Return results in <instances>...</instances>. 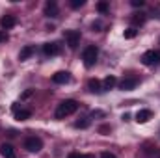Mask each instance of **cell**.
I'll list each match as a JSON object with an SVG mask.
<instances>
[{"label": "cell", "mask_w": 160, "mask_h": 158, "mask_svg": "<svg viewBox=\"0 0 160 158\" xmlns=\"http://www.w3.org/2000/svg\"><path fill=\"white\" fill-rule=\"evenodd\" d=\"M0 155H2L4 158H17L15 149H13L9 143H2V145H0Z\"/></svg>", "instance_id": "11"}, {"label": "cell", "mask_w": 160, "mask_h": 158, "mask_svg": "<svg viewBox=\"0 0 160 158\" xmlns=\"http://www.w3.org/2000/svg\"><path fill=\"white\" fill-rule=\"evenodd\" d=\"M78 102L77 101H73V99H67V101H62L60 104H58V108H56V112H54V117L56 119H65L67 116H73L77 110H78Z\"/></svg>", "instance_id": "1"}, {"label": "cell", "mask_w": 160, "mask_h": 158, "mask_svg": "<svg viewBox=\"0 0 160 158\" xmlns=\"http://www.w3.org/2000/svg\"><path fill=\"white\" fill-rule=\"evenodd\" d=\"M32 95H34V89H26V91L21 95V99H30Z\"/></svg>", "instance_id": "24"}, {"label": "cell", "mask_w": 160, "mask_h": 158, "mask_svg": "<svg viewBox=\"0 0 160 158\" xmlns=\"http://www.w3.org/2000/svg\"><path fill=\"white\" fill-rule=\"evenodd\" d=\"M151 117H153V112H151V110H140V112L136 114V121H138V123H147Z\"/></svg>", "instance_id": "15"}, {"label": "cell", "mask_w": 160, "mask_h": 158, "mask_svg": "<svg viewBox=\"0 0 160 158\" xmlns=\"http://www.w3.org/2000/svg\"><path fill=\"white\" fill-rule=\"evenodd\" d=\"M71 80V75L67 71H58L56 75H52V82L54 84H67Z\"/></svg>", "instance_id": "9"}, {"label": "cell", "mask_w": 160, "mask_h": 158, "mask_svg": "<svg viewBox=\"0 0 160 158\" xmlns=\"http://www.w3.org/2000/svg\"><path fill=\"white\" fill-rule=\"evenodd\" d=\"M130 4H132V6H134V7H142V6H143V4H145V2H143V0H132V2H130Z\"/></svg>", "instance_id": "25"}, {"label": "cell", "mask_w": 160, "mask_h": 158, "mask_svg": "<svg viewBox=\"0 0 160 158\" xmlns=\"http://www.w3.org/2000/svg\"><path fill=\"white\" fill-rule=\"evenodd\" d=\"M97 56H99V48H97L95 45L86 47V48H84V52H82L84 65H86V67H93V65H95V62H97Z\"/></svg>", "instance_id": "2"}, {"label": "cell", "mask_w": 160, "mask_h": 158, "mask_svg": "<svg viewBox=\"0 0 160 158\" xmlns=\"http://www.w3.org/2000/svg\"><path fill=\"white\" fill-rule=\"evenodd\" d=\"M101 158H118L116 155H112V153H108V151H104L102 155H101Z\"/></svg>", "instance_id": "27"}, {"label": "cell", "mask_w": 160, "mask_h": 158, "mask_svg": "<svg viewBox=\"0 0 160 158\" xmlns=\"http://www.w3.org/2000/svg\"><path fill=\"white\" fill-rule=\"evenodd\" d=\"M24 149L30 151V153H39L41 149H43V141H41V138H38V136H30V138H26V141H24Z\"/></svg>", "instance_id": "3"}, {"label": "cell", "mask_w": 160, "mask_h": 158, "mask_svg": "<svg viewBox=\"0 0 160 158\" xmlns=\"http://www.w3.org/2000/svg\"><path fill=\"white\" fill-rule=\"evenodd\" d=\"M17 24V17L15 15H4L2 19H0V26L4 28V30H9V28H13Z\"/></svg>", "instance_id": "8"}, {"label": "cell", "mask_w": 160, "mask_h": 158, "mask_svg": "<svg viewBox=\"0 0 160 158\" xmlns=\"http://www.w3.org/2000/svg\"><path fill=\"white\" fill-rule=\"evenodd\" d=\"M97 9H99L101 13H106V11H108V4H106V2H99V4H97Z\"/></svg>", "instance_id": "22"}, {"label": "cell", "mask_w": 160, "mask_h": 158, "mask_svg": "<svg viewBox=\"0 0 160 158\" xmlns=\"http://www.w3.org/2000/svg\"><path fill=\"white\" fill-rule=\"evenodd\" d=\"M43 52H45L47 56H58V54L62 52V47H60L58 43H45V45H43Z\"/></svg>", "instance_id": "7"}, {"label": "cell", "mask_w": 160, "mask_h": 158, "mask_svg": "<svg viewBox=\"0 0 160 158\" xmlns=\"http://www.w3.org/2000/svg\"><path fill=\"white\" fill-rule=\"evenodd\" d=\"M138 82H140V80L136 78V77L123 78V80L119 82V89H123V91H130V89H134V87L138 86Z\"/></svg>", "instance_id": "6"}, {"label": "cell", "mask_w": 160, "mask_h": 158, "mask_svg": "<svg viewBox=\"0 0 160 158\" xmlns=\"http://www.w3.org/2000/svg\"><path fill=\"white\" fill-rule=\"evenodd\" d=\"M130 22L132 24H143L145 22V13H134L130 17Z\"/></svg>", "instance_id": "17"}, {"label": "cell", "mask_w": 160, "mask_h": 158, "mask_svg": "<svg viewBox=\"0 0 160 158\" xmlns=\"http://www.w3.org/2000/svg\"><path fill=\"white\" fill-rule=\"evenodd\" d=\"M75 126H77V128H88V126H89V119H88V117L78 119V121L75 123Z\"/></svg>", "instance_id": "19"}, {"label": "cell", "mask_w": 160, "mask_h": 158, "mask_svg": "<svg viewBox=\"0 0 160 158\" xmlns=\"http://www.w3.org/2000/svg\"><path fill=\"white\" fill-rule=\"evenodd\" d=\"M145 155L151 158H160V149L158 147H147L145 149Z\"/></svg>", "instance_id": "18"}, {"label": "cell", "mask_w": 160, "mask_h": 158, "mask_svg": "<svg viewBox=\"0 0 160 158\" xmlns=\"http://www.w3.org/2000/svg\"><path fill=\"white\" fill-rule=\"evenodd\" d=\"M67 158H93L91 155H80V153H71Z\"/></svg>", "instance_id": "23"}, {"label": "cell", "mask_w": 160, "mask_h": 158, "mask_svg": "<svg viewBox=\"0 0 160 158\" xmlns=\"http://www.w3.org/2000/svg\"><path fill=\"white\" fill-rule=\"evenodd\" d=\"M88 89H89L91 93H102V84L97 78H89L88 80Z\"/></svg>", "instance_id": "12"}, {"label": "cell", "mask_w": 160, "mask_h": 158, "mask_svg": "<svg viewBox=\"0 0 160 158\" xmlns=\"http://www.w3.org/2000/svg\"><path fill=\"white\" fill-rule=\"evenodd\" d=\"M45 15L47 17H58V4L54 0H48L45 4Z\"/></svg>", "instance_id": "10"}, {"label": "cell", "mask_w": 160, "mask_h": 158, "mask_svg": "<svg viewBox=\"0 0 160 158\" xmlns=\"http://www.w3.org/2000/svg\"><path fill=\"white\" fill-rule=\"evenodd\" d=\"M116 84H118V78H116V77H112V75L106 77L104 82H102V91H110V89H114Z\"/></svg>", "instance_id": "14"}, {"label": "cell", "mask_w": 160, "mask_h": 158, "mask_svg": "<svg viewBox=\"0 0 160 158\" xmlns=\"http://www.w3.org/2000/svg\"><path fill=\"white\" fill-rule=\"evenodd\" d=\"M2 41H8V36H6L4 32H0V43H2Z\"/></svg>", "instance_id": "28"}, {"label": "cell", "mask_w": 160, "mask_h": 158, "mask_svg": "<svg viewBox=\"0 0 160 158\" xmlns=\"http://www.w3.org/2000/svg\"><path fill=\"white\" fill-rule=\"evenodd\" d=\"M136 34H138L136 28H127V30H125V39H134Z\"/></svg>", "instance_id": "20"}, {"label": "cell", "mask_w": 160, "mask_h": 158, "mask_svg": "<svg viewBox=\"0 0 160 158\" xmlns=\"http://www.w3.org/2000/svg\"><path fill=\"white\" fill-rule=\"evenodd\" d=\"M15 114V119L17 121H26V119L32 117V112L30 110H17V112H13Z\"/></svg>", "instance_id": "16"}, {"label": "cell", "mask_w": 160, "mask_h": 158, "mask_svg": "<svg viewBox=\"0 0 160 158\" xmlns=\"http://www.w3.org/2000/svg\"><path fill=\"white\" fill-rule=\"evenodd\" d=\"M34 52H36V48H34L32 45H26V47H22V48H21V52H19V60H21V62H24V60H28Z\"/></svg>", "instance_id": "13"}, {"label": "cell", "mask_w": 160, "mask_h": 158, "mask_svg": "<svg viewBox=\"0 0 160 158\" xmlns=\"http://www.w3.org/2000/svg\"><path fill=\"white\" fill-rule=\"evenodd\" d=\"M99 132L106 134V132H110V126H108V125H102V126H99Z\"/></svg>", "instance_id": "26"}, {"label": "cell", "mask_w": 160, "mask_h": 158, "mask_svg": "<svg viewBox=\"0 0 160 158\" xmlns=\"http://www.w3.org/2000/svg\"><path fill=\"white\" fill-rule=\"evenodd\" d=\"M143 65H158L160 63V50H147L142 56Z\"/></svg>", "instance_id": "4"}, {"label": "cell", "mask_w": 160, "mask_h": 158, "mask_svg": "<svg viewBox=\"0 0 160 158\" xmlns=\"http://www.w3.org/2000/svg\"><path fill=\"white\" fill-rule=\"evenodd\" d=\"M84 4H86V0H71V7H73V9H78Z\"/></svg>", "instance_id": "21"}, {"label": "cell", "mask_w": 160, "mask_h": 158, "mask_svg": "<svg viewBox=\"0 0 160 158\" xmlns=\"http://www.w3.org/2000/svg\"><path fill=\"white\" fill-rule=\"evenodd\" d=\"M63 37L67 41V45H69V48H77L80 43V32L78 30H65L63 32Z\"/></svg>", "instance_id": "5"}]
</instances>
